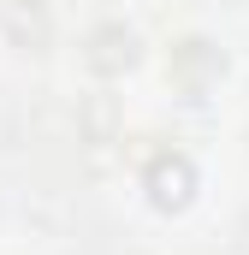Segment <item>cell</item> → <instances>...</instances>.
<instances>
[{"instance_id": "3957f363", "label": "cell", "mask_w": 249, "mask_h": 255, "mask_svg": "<svg viewBox=\"0 0 249 255\" xmlns=\"http://www.w3.org/2000/svg\"><path fill=\"white\" fill-rule=\"evenodd\" d=\"M136 60H142V36L124 18H101V24L83 30V65L95 77H124Z\"/></svg>"}, {"instance_id": "6da1fadb", "label": "cell", "mask_w": 249, "mask_h": 255, "mask_svg": "<svg viewBox=\"0 0 249 255\" xmlns=\"http://www.w3.org/2000/svg\"><path fill=\"white\" fill-rule=\"evenodd\" d=\"M220 77H226V54H220L208 36H178V42L166 48V83H172L178 95L202 101Z\"/></svg>"}, {"instance_id": "7a4b0ae2", "label": "cell", "mask_w": 249, "mask_h": 255, "mask_svg": "<svg viewBox=\"0 0 249 255\" xmlns=\"http://www.w3.org/2000/svg\"><path fill=\"white\" fill-rule=\"evenodd\" d=\"M142 190H148V202H154L160 214H184L190 202H196V160H190L184 148H160V154H148V166H142Z\"/></svg>"}, {"instance_id": "277c9868", "label": "cell", "mask_w": 249, "mask_h": 255, "mask_svg": "<svg viewBox=\"0 0 249 255\" xmlns=\"http://www.w3.org/2000/svg\"><path fill=\"white\" fill-rule=\"evenodd\" d=\"M0 30H6V42L18 54H48L54 48V12H48V0H6Z\"/></svg>"}]
</instances>
